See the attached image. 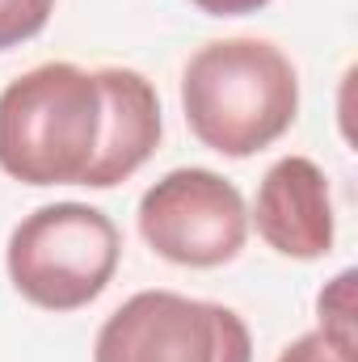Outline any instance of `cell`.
Listing matches in <instances>:
<instances>
[{"label": "cell", "instance_id": "cell-1", "mask_svg": "<svg viewBox=\"0 0 358 362\" xmlns=\"http://www.w3.org/2000/svg\"><path fill=\"white\" fill-rule=\"evenodd\" d=\"M181 110L202 148L245 160L291 131L299 114L295 64L270 38L207 42L185 59Z\"/></svg>", "mask_w": 358, "mask_h": 362}, {"label": "cell", "instance_id": "cell-2", "mask_svg": "<svg viewBox=\"0 0 358 362\" xmlns=\"http://www.w3.org/2000/svg\"><path fill=\"white\" fill-rule=\"evenodd\" d=\"M101 81L68 59L38 64L0 93V169L25 185H81L101 144Z\"/></svg>", "mask_w": 358, "mask_h": 362}, {"label": "cell", "instance_id": "cell-3", "mask_svg": "<svg viewBox=\"0 0 358 362\" xmlns=\"http://www.w3.org/2000/svg\"><path fill=\"white\" fill-rule=\"evenodd\" d=\"M122 240L105 211L89 202H51L30 211L4 249L8 282L42 312H76L110 286Z\"/></svg>", "mask_w": 358, "mask_h": 362}, {"label": "cell", "instance_id": "cell-4", "mask_svg": "<svg viewBox=\"0 0 358 362\" xmlns=\"http://www.w3.org/2000/svg\"><path fill=\"white\" fill-rule=\"evenodd\" d=\"M93 362H253V333L224 303L139 291L97 329Z\"/></svg>", "mask_w": 358, "mask_h": 362}, {"label": "cell", "instance_id": "cell-5", "mask_svg": "<svg viewBox=\"0 0 358 362\" xmlns=\"http://www.w3.org/2000/svg\"><path fill=\"white\" fill-rule=\"evenodd\" d=\"M139 236L173 266H228L249 240L241 189L211 169H173L139 198Z\"/></svg>", "mask_w": 358, "mask_h": 362}, {"label": "cell", "instance_id": "cell-6", "mask_svg": "<svg viewBox=\"0 0 358 362\" xmlns=\"http://www.w3.org/2000/svg\"><path fill=\"white\" fill-rule=\"evenodd\" d=\"M253 228L278 257L316 262L333 253V194L329 177L308 156H282L266 169L253 202Z\"/></svg>", "mask_w": 358, "mask_h": 362}, {"label": "cell", "instance_id": "cell-7", "mask_svg": "<svg viewBox=\"0 0 358 362\" xmlns=\"http://www.w3.org/2000/svg\"><path fill=\"white\" fill-rule=\"evenodd\" d=\"M101 81V101H105V118H101V144L93 156L89 173L81 185L89 189H110L131 173H139L156 144H161V97L152 89V81L135 68H97Z\"/></svg>", "mask_w": 358, "mask_h": 362}, {"label": "cell", "instance_id": "cell-8", "mask_svg": "<svg viewBox=\"0 0 358 362\" xmlns=\"http://www.w3.org/2000/svg\"><path fill=\"white\" fill-rule=\"evenodd\" d=\"M354 282H358L354 270H342L333 282H325V291H321V299H316V316H321V333H325V337H333L337 346H346V350L358 354Z\"/></svg>", "mask_w": 358, "mask_h": 362}, {"label": "cell", "instance_id": "cell-9", "mask_svg": "<svg viewBox=\"0 0 358 362\" xmlns=\"http://www.w3.org/2000/svg\"><path fill=\"white\" fill-rule=\"evenodd\" d=\"M55 0H0V51H13L47 30Z\"/></svg>", "mask_w": 358, "mask_h": 362}, {"label": "cell", "instance_id": "cell-10", "mask_svg": "<svg viewBox=\"0 0 358 362\" xmlns=\"http://www.w3.org/2000/svg\"><path fill=\"white\" fill-rule=\"evenodd\" d=\"M278 362H358L354 350H346V346H337L333 337H325L321 329H312V333H304V337H295Z\"/></svg>", "mask_w": 358, "mask_h": 362}, {"label": "cell", "instance_id": "cell-11", "mask_svg": "<svg viewBox=\"0 0 358 362\" xmlns=\"http://www.w3.org/2000/svg\"><path fill=\"white\" fill-rule=\"evenodd\" d=\"M194 8H202L207 17H245V13H258L266 8L270 0H190Z\"/></svg>", "mask_w": 358, "mask_h": 362}]
</instances>
